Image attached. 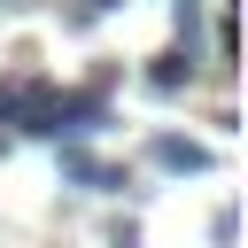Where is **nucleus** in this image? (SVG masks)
I'll return each instance as SVG.
<instances>
[{"mask_svg": "<svg viewBox=\"0 0 248 248\" xmlns=\"http://www.w3.org/2000/svg\"><path fill=\"white\" fill-rule=\"evenodd\" d=\"M147 163L170 170V178H202V170H217V155H209L202 140H186V132H155V140H147Z\"/></svg>", "mask_w": 248, "mask_h": 248, "instance_id": "obj_2", "label": "nucleus"}, {"mask_svg": "<svg viewBox=\"0 0 248 248\" xmlns=\"http://www.w3.org/2000/svg\"><path fill=\"white\" fill-rule=\"evenodd\" d=\"M31 93H39V78H0V124H23Z\"/></svg>", "mask_w": 248, "mask_h": 248, "instance_id": "obj_5", "label": "nucleus"}, {"mask_svg": "<svg viewBox=\"0 0 248 248\" xmlns=\"http://www.w3.org/2000/svg\"><path fill=\"white\" fill-rule=\"evenodd\" d=\"M85 8H93V16H101V8H116V0H85Z\"/></svg>", "mask_w": 248, "mask_h": 248, "instance_id": "obj_7", "label": "nucleus"}, {"mask_svg": "<svg viewBox=\"0 0 248 248\" xmlns=\"http://www.w3.org/2000/svg\"><path fill=\"white\" fill-rule=\"evenodd\" d=\"M186 78H194V46H170V54L147 62V85L155 93H186Z\"/></svg>", "mask_w": 248, "mask_h": 248, "instance_id": "obj_4", "label": "nucleus"}, {"mask_svg": "<svg viewBox=\"0 0 248 248\" xmlns=\"http://www.w3.org/2000/svg\"><path fill=\"white\" fill-rule=\"evenodd\" d=\"M62 178H70V186H93V194H140L132 170H108V163H93V155H78V147L62 155Z\"/></svg>", "mask_w": 248, "mask_h": 248, "instance_id": "obj_3", "label": "nucleus"}, {"mask_svg": "<svg viewBox=\"0 0 248 248\" xmlns=\"http://www.w3.org/2000/svg\"><path fill=\"white\" fill-rule=\"evenodd\" d=\"M108 124V93L101 85H39L31 93V108H23V132L31 140H85V132H101Z\"/></svg>", "mask_w": 248, "mask_h": 248, "instance_id": "obj_1", "label": "nucleus"}, {"mask_svg": "<svg viewBox=\"0 0 248 248\" xmlns=\"http://www.w3.org/2000/svg\"><path fill=\"white\" fill-rule=\"evenodd\" d=\"M108 248H140V225H132V217H116V225H108Z\"/></svg>", "mask_w": 248, "mask_h": 248, "instance_id": "obj_6", "label": "nucleus"}]
</instances>
